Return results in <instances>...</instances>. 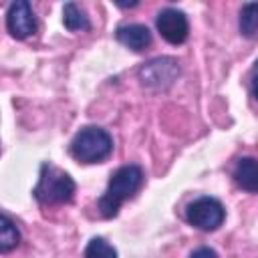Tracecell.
<instances>
[{"label":"cell","instance_id":"obj_1","mask_svg":"<svg viewBox=\"0 0 258 258\" xmlns=\"http://www.w3.org/2000/svg\"><path fill=\"white\" fill-rule=\"evenodd\" d=\"M143 183V169L139 165H123L119 167L109 183L105 194L99 198L97 206L103 218H115L119 214V208L125 200H129Z\"/></svg>","mask_w":258,"mask_h":258},{"label":"cell","instance_id":"obj_2","mask_svg":"<svg viewBox=\"0 0 258 258\" xmlns=\"http://www.w3.org/2000/svg\"><path fill=\"white\" fill-rule=\"evenodd\" d=\"M75 179L62 171L60 167L44 161L40 165L38 183L32 189V196L44 204V206H56V204H69L75 198Z\"/></svg>","mask_w":258,"mask_h":258},{"label":"cell","instance_id":"obj_3","mask_svg":"<svg viewBox=\"0 0 258 258\" xmlns=\"http://www.w3.org/2000/svg\"><path fill=\"white\" fill-rule=\"evenodd\" d=\"M113 151V139L111 135L97 127V125H87L71 141V155L81 161V163H99L107 159Z\"/></svg>","mask_w":258,"mask_h":258},{"label":"cell","instance_id":"obj_4","mask_svg":"<svg viewBox=\"0 0 258 258\" xmlns=\"http://www.w3.org/2000/svg\"><path fill=\"white\" fill-rule=\"evenodd\" d=\"M179 77V64L171 56H159L149 62H145L139 69V81L143 87L153 91H165L169 89Z\"/></svg>","mask_w":258,"mask_h":258},{"label":"cell","instance_id":"obj_5","mask_svg":"<svg viewBox=\"0 0 258 258\" xmlns=\"http://www.w3.org/2000/svg\"><path fill=\"white\" fill-rule=\"evenodd\" d=\"M185 218L191 226L212 232L218 230L226 218V210L220 204V200L210 198V196H202L198 200H194L187 208H185Z\"/></svg>","mask_w":258,"mask_h":258},{"label":"cell","instance_id":"obj_6","mask_svg":"<svg viewBox=\"0 0 258 258\" xmlns=\"http://www.w3.org/2000/svg\"><path fill=\"white\" fill-rule=\"evenodd\" d=\"M155 26L161 38L169 44H181L189 34L187 16L177 8H163L155 18Z\"/></svg>","mask_w":258,"mask_h":258},{"label":"cell","instance_id":"obj_7","mask_svg":"<svg viewBox=\"0 0 258 258\" xmlns=\"http://www.w3.org/2000/svg\"><path fill=\"white\" fill-rule=\"evenodd\" d=\"M6 28L18 40L28 38V36H32L36 32V16H34L32 6L26 0H16V2H12L8 6Z\"/></svg>","mask_w":258,"mask_h":258},{"label":"cell","instance_id":"obj_8","mask_svg":"<svg viewBox=\"0 0 258 258\" xmlns=\"http://www.w3.org/2000/svg\"><path fill=\"white\" fill-rule=\"evenodd\" d=\"M115 36H117V40L123 46L131 48L135 52H141V50H145L151 44V32H149V28L145 24H125V26H119Z\"/></svg>","mask_w":258,"mask_h":258},{"label":"cell","instance_id":"obj_9","mask_svg":"<svg viewBox=\"0 0 258 258\" xmlns=\"http://www.w3.org/2000/svg\"><path fill=\"white\" fill-rule=\"evenodd\" d=\"M234 181L252 194H258V159L242 157L234 167Z\"/></svg>","mask_w":258,"mask_h":258},{"label":"cell","instance_id":"obj_10","mask_svg":"<svg viewBox=\"0 0 258 258\" xmlns=\"http://www.w3.org/2000/svg\"><path fill=\"white\" fill-rule=\"evenodd\" d=\"M62 22H64V28L71 30V32H79V30H89L91 28L87 12L75 2H67L62 6Z\"/></svg>","mask_w":258,"mask_h":258},{"label":"cell","instance_id":"obj_11","mask_svg":"<svg viewBox=\"0 0 258 258\" xmlns=\"http://www.w3.org/2000/svg\"><path fill=\"white\" fill-rule=\"evenodd\" d=\"M240 32L246 38H258V2H246L242 6Z\"/></svg>","mask_w":258,"mask_h":258},{"label":"cell","instance_id":"obj_12","mask_svg":"<svg viewBox=\"0 0 258 258\" xmlns=\"http://www.w3.org/2000/svg\"><path fill=\"white\" fill-rule=\"evenodd\" d=\"M18 244H20V232L16 224L6 214H2L0 216V252H10Z\"/></svg>","mask_w":258,"mask_h":258},{"label":"cell","instance_id":"obj_13","mask_svg":"<svg viewBox=\"0 0 258 258\" xmlns=\"http://www.w3.org/2000/svg\"><path fill=\"white\" fill-rule=\"evenodd\" d=\"M85 258H117V250L105 238H91L85 248Z\"/></svg>","mask_w":258,"mask_h":258},{"label":"cell","instance_id":"obj_14","mask_svg":"<svg viewBox=\"0 0 258 258\" xmlns=\"http://www.w3.org/2000/svg\"><path fill=\"white\" fill-rule=\"evenodd\" d=\"M189 258H218V254H216V250H212L208 246H202V248H196L189 254Z\"/></svg>","mask_w":258,"mask_h":258},{"label":"cell","instance_id":"obj_15","mask_svg":"<svg viewBox=\"0 0 258 258\" xmlns=\"http://www.w3.org/2000/svg\"><path fill=\"white\" fill-rule=\"evenodd\" d=\"M252 95L258 99V75L254 77V81H252Z\"/></svg>","mask_w":258,"mask_h":258},{"label":"cell","instance_id":"obj_16","mask_svg":"<svg viewBox=\"0 0 258 258\" xmlns=\"http://www.w3.org/2000/svg\"><path fill=\"white\" fill-rule=\"evenodd\" d=\"M254 69H256V73H258V60H256V64H254Z\"/></svg>","mask_w":258,"mask_h":258}]
</instances>
